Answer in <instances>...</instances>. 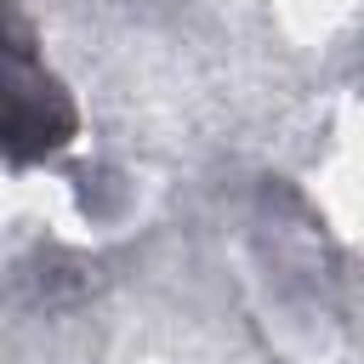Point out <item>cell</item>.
I'll return each mask as SVG.
<instances>
[{
  "mask_svg": "<svg viewBox=\"0 0 364 364\" xmlns=\"http://www.w3.org/2000/svg\"><path fill=\"white\" fill-rule=\"evenodd\" d=\"M6 102H11L6 108V159H11V171L34 165V159H51L80 131L74 97L34 57V40H28L17 11H11V51H6Z\"/></svg>",
  "mask_w": 364,
  "mask_h": 364,
  "instance_id": "6da1fadb",
  "label": "cell"
}]
</instances>
